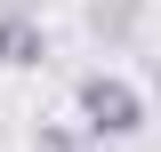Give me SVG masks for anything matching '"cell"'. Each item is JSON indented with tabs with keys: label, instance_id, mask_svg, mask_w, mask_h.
<instances>
[{
	"label": "cell",
	"instance_id": "6da1fadb",
	"mask_svg": "<svg viewBox=\"0 0 161 152\" xmlns=\"http://www.w3.org/2000/svg\"><path fill=\"white\" fill-rule=\"evenodd\" d=\"M73 112L89 120L105 144H129V136L145 128V96L129 88L121 72H105V64H97V72H80V80H73Z\"/></svg>",
	"mask_w": 161,
	"mask_h": 152
},
{
	"label": "cell",
	"instance_id": "7a4b0ae2",
	"mask_svg": "<svg viewBox=\"0 0 161 152\" xmlns=\"http://www.w3.org/2000/svg\"><path fill=\"white\" fill-rule=\"evenodd\" d=\"M48 64V24L32 8H0V72H40Z\"/></svg>",
	"mask_w": 161,
	"mask_h": 152
},
{
	"label": "cell",
	"instance_id": "3957f363",
	"mask_svg": "<svg viewBox=\"0 0 161 152\" xmlns=\"http://www.w3.org/2000/svg\"><path fill=\"white\" fill-rule=\"evenodd\" d=\"M105 136L89 128V120H40L32 128V152H97Z\"/></svg>",
	"mask_w": 161,
	"mask_h": 152
},
{
	"label": "cell",
	"instance_id": "277c9868",
	"mask_svg": "<svg viewBox=\"0 0 161 152\" xmlns=\"http://www.w3.org/2000/svg\"><path fill=\"white\" fill-rule=\"evenodd\" d=\"M89 32L97 40H129L137 32V0H97V8H89Z\"/></svg>",
	"mask_w": 161,
	"mask_h": 152
},
{
	"label": "cell",
	"instance_id": "5b68a950",
	"mask_svg": "<svg viewBox=\"0 0 161 152\" xmlns=\"http://www.w3.org/2000/svg\"><path fill=\"white\" fill-rule=\"evenodd\" d=\"M153 96H161V64H153Z\"/></svg>",
	"mask_w": 161,
	"mask_h": 152
}]
</instances>
